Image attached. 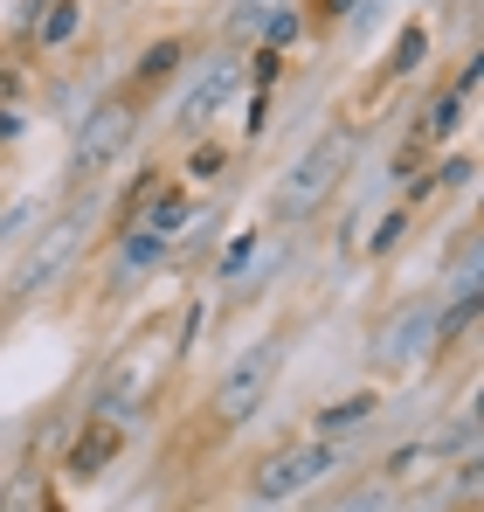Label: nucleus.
Instances as JSON below:
<instances>
[{"label": "nucleus", "mask_w": 484, "mask_h": 512, "mask_svg": "<svg viewBox=\"0 0 484 512\" xmlns=\"http://www.w3.org/2000/svg\"><path fill=\"white\" fill-rule=\"evenodd\" d=\"M353 146H360V139H353L346 125H339V132H325V139H312V146H305V160H298V167L277 180V194H270V215H277V222H305V215L319 208L325 194L339 187V173L353 167Z\"/></svg>", "instance_id": "obj_1"}, {"label": "nucleus", "mask_w": 484, "mask_h": 512, "mask_svg": "<svg viewBox=\"0 0 484 512\" xmlns=\"http://www.w3.org/2000/svg\"><path fill=\"white\" fill-rule=\"evenodd\" d=\"M270 374H277V346L256 340L236 353V367L215 381V416L222 423H249L256 409H263V395H270Z\"/></svg>", "instance_id": "obj_2"}, {"label": "nucleus", "mask_w": 484, "mask_h": 512, "mask_svg": "<svg viewBox=\"0 0 484 512\" xmlns=\"http://www.w3.org/2000/svg\"><path fill=\"white\" fill-rule=\"evenodd\" d=\"M332 464H339L332 443H291V450H277V457L256 471V499H291V492H305L312 478H325Z\"/></svg>", "instance_id": "obj_3"}, {"label": "nucleus", "mask_w": 484, "mask_h": 512, "mask_svg": "<svg viewBox=\"0 0 484 512\" xmlns=\"http://www.w3.org/2000/svg\"><path fill=\"white\" fill-rule=\"evenodd\" d=\"M125 139H132V111H125V104L90 111V118H83V132H77V153H70V173L90 180L97 167H111V160H118V146H125Z\"/></svg>", "instance_id": "obj_4"}, {"label": "nucleus", "mask_w": 484, "mask_h": 512, "mask_svg": "<svg viewBox=\"0 0 484 512\" xmlns=\"http://www.w3.org/2000/svg\"><path fill=\"white\" fill-rule=\"evenodd\" d=\"M153 381H160V346L146 340V346H132L111 374H104V388H97V402L111 409V416H132L146 395H153Z\"/></svg>", "instance_id": "obj_5"}, {"label": "nucleus", "mask_w": 484, "mask_h": 512, "mask_svg": "<svg viewBox=\"0 0 484 512\" xmlns=\"http://www.w3.org/2000/svg\"><path fill=\"white\" fill-rule=\"evenodd\" d=\"M77 236H83V215H77V222H63V229H56V243H42V250H35L28 263H21L14 291H21V298H28V291H42V277H56V270L70 263V250H77Z\"/></svg>", "instance_id": "obj_6"}, {"label": "nucleus", "mask_w": 484, "mask_h": 512, "mask_svg": "<svg viewBox=\"0 0 484 512\" xmlns=\"http://www.w3.org/2000/svg\"><path fill=\"white\" fill-rule=\"evenodd\" d=\"M229 90H236V70H229V63H215L201 84L187 90V104H180V125H201L208 111H222V104H229Z\"/></svg>", "instance_id": "obj_7"}, {"label": "nucleus", "mask_w": 484, "mask_h": 512, "mask_svg": "<svg viewBox=\"0 0 484 512\" xmlns=\"http://www.w3.org/2000/svg\"><path fill=\"white\" fill-rule=\"evenodd\" d=\"M111 450H118V436H111V429H90V436L77 443V457H70V471H77V478H90V471H97Z\"/></svg>", "instance_id": "obj_8"}, {"label": "nucleus", "mask_w": 484, "mask_h": 512, "mask_svg": "<svg viewBox=\"0 0 484 512\" xmlns=\"http://www.w3.org/2000/svg\"><path fill=\"white\" fill-rule=\"evenodd\" d=\"M180 222H187V201H180V194H166L160 208L146 215V229H153V236H166V229H180Z\"/></svg>", "instance_id": "obj_9"}, {"label": "nucleus", "mask_w": 484, "mask_h": 512, "mask_svg": "<svg viewBox=\"0 0 484 512\" xmlns=\"http://www.w3.org/2000/svg\"><path fill=\"white\" fill-rule=\"evenodd\" d=\"M367 409H374V395H353V402H339V409H325V416H319V429H346V423H360Z\"/></svg>", "instance_id": "obj_10"}, {"label": "nucleus", "mask_w": 484, "mask_h": 512, "mask_svg": "<svg viewBox=\"0 0 484 512\" xmlns=\"http://www.w3.org/2000/svg\"><path fill=\"white\" fill-rule=\"evenodd\" d=\"M160 250H166V236H153V229H139V236L125 243V270H139V263H153Z\"/></svg>", "instance_id": "obj_11"}, {"label": "nucleus", "mask_w": 484, "mask_h": 512, "mask_svg": "<svg viewBox=\"0 0 484 512\" xmlns=\"http://www.w3.org/2000/svg\"><path fill=\"white\" fill-rule=\"evenodd\" d=\"M450 125H457V97H436V104L422 111V132H436V139H443Z\"/></svg>", "instance_id": "obj_12"}, {"label": "nucleus", "mask_w": 484, "mask_h": 512, "mask_svg": "<svg viewBox=\"0 0 484 512\" xmlns=\"http://www.w3.org/2000/svg\"><path fill=\"white\" fill-rule=\"evenodd\" d=\"M173 63H180V49H173V42H160V49H153V56H146V77H153V84H160L166 70H173Z\"/></svg>", "instance_id": "obj_13"}, {"label": "nucleus", "mask_w": 484, "mask_h": 512, "mask_svg": "<svg viewBox=\"0 0 484 512\" xmlns=\"http://www.w3.org/2000/svg\"><path fill=\"white\" fill-rule=\"evenodd\" d=\"M70 28H77V7H56V14H49V21H42V35H49V42H63V35H70Z\"/></svg>", "instance_id": "obj_14"}, {"label": "nucleus", "mask_w": 484, "mask_h": 512, "mask_svg": "<svg viewBox=\"0 0 484 512\" xmlns=\"http://www.w3.org/2000/svg\"><path fill=\"white\" fill-rule=\"evenodd\" d=\"M415 63H422V35L408 28V35H402V49H395V70H415Z\"/></svg>", "instance_id": "obj_15"}, {"label": "nucleus", "mask_w": 484, "mask_h": 512, "mask_svg": "<svg viewBox=\"0 0 484 512\" xmlns=\"http://www.w3.org/2000/svg\"><path fill=\"white\" fill-rule=\"evenodd\" d=\"M395 236H402V215H388V222L374 229V250H395Z\"/></svg>", "instance_id": "obj_16"}, {"label": "nucleus", "mask_w": 484, "mask_h": 512, "mask_svg": "<svg viewBox=\"0 0 484 512\" xmlns=\"http://www.w3.org/2000/svg\"><path fill=\"white\" fill-rule=\"evenodd\" d=\"M339 512H388V499H381V492H360L353 506H339Z\"/></svg>", "instance_id": "obj_17"}]
</instances>
